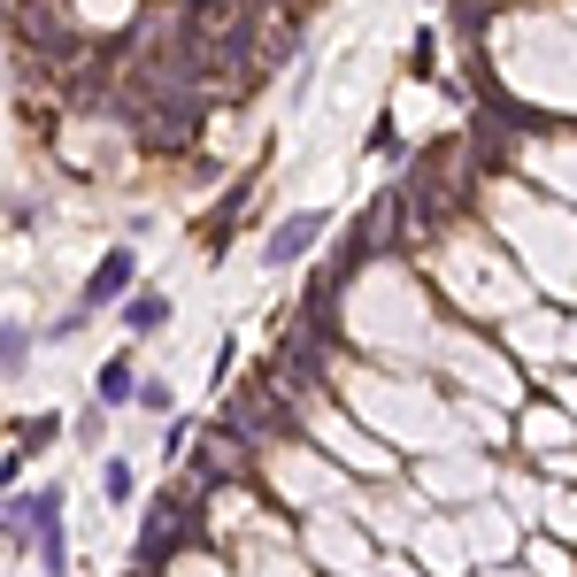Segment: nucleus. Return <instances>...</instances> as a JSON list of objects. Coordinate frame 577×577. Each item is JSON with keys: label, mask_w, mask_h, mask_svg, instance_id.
Segmentation results:
<instances>
[{"label": "nucleus", "mask_w": 577, "mask_h": 577, "mask_svg": "<svg viewBox=\"0 0 577 577\" xmlns=\"http://www.w3.org/2000/svg\"><path fill=\"white\" fill-rule=\"evenodd\" d=\"M101 501H108V509H124V501H131V462H124V454L101 470Z\"/></svg>", "instance_id": "0eeeda50"}, {"label": "nucleus", "mask_w": 577, "mask_h": 577, "mask_svg": "<svg viewBox=\"0 0 577 577\" xmlns=\"http://www.w3.org/2000/svg\"><path fill=\"white\" fill-rule=\"evenodd\" d=\"M162 323H170V300H162V293H131V300H124V332H131V339L162 332Z\"/></svg>", "instance_id": "39448f33"}, {"label": "nucleus", "mask_w": 577, "mask_h": 577, "mask_svg": "<svg viewBox=\"0 0 577 577\" xmlns=\"http://www.w3.org/2000/svg\"><path fill=\"white\" fill-rule=\"evenodd\" d=\"M316 239H323V208H300V216H285V223L270 231L262 262H270V270H285V262H300V255H308Z\"/></svg>", "instance_id": "7ed1b4c3"}, {"label": "nucleus", "mask_w": 577, "mask_h": 577, "mask_svg": "<svg viewBox=\"0 0 577 577\" xmlns=\"http://www.w3.org/2000/svg\"><path fill=\"white\" fill-rule=\"evenodd\" d=\"M9 509H24V516H31V539H39V569H47V577H62V569H69V539H62V492H31V501L16 492Z\"/></svg>", "instance_id": "f03ea898"}, {"label": "nucleus", "mask_w": 577, "mask_h": 577, "mask_svg": "<svg viewBox=\"0 0 577 577\" xmlns=\"http://www.w3.org/2000/svg\"><path fill=\"white\" fill-rule=\"evenodd\" d=\"M201 531V492H154V516L139 524V562L146 569H162V562H178L185 554V539Z\"/></svg>", "instance_id": "f257e3e1"}, {"label": "nucleus", "mask_w": 577, "mask_h": 577, "mask_svg": "<svg viewBox=\"0 0 577 577\" xmlns=\"http://www.w3.org/2000/svg\"><path fill=\"white\" fill-rule=\"evenodd\" d=\"M124 400H139V370L116 355V362H101V408H124Z\"/></svg>", "instance_id": "423d86ee"}, {"label": "nucleus", "mask_w": 577, "mask_h": 577, "mask_svg": "<svg viewBox=\"0 0 577 577\" xmlns=\"http://www.w3.org/2000/svg\"><path fill=\"white\" fill-rule=\"evenodd\" d=\"M124 285H131V246H116V255H108V262L86 278V308H108Z\"/></svg>", "instance_id": "20e7f679"}, {"label": "nucleus", "mask_w": 577, "mask_h": 577, "mask_svg": "<svg viewBox=\"0 0 577 577\" xmlns=\"http://www.w3.org/2000/svg\"><path fill=\"white\" fill-rule=\"evenodd\" d=\"M54 432H62V416H31V424H16V447H31V454H39Z\"/></svg>", "instance_id": "6e6552de"}]
</instances>
